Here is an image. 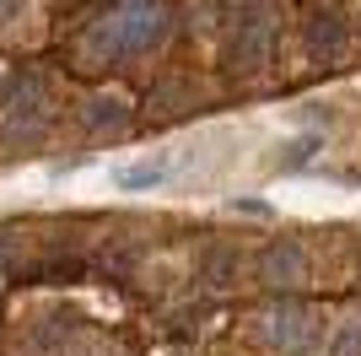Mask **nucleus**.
<instances>
[{"mask_svg":"<svg viewBox=\"0 0 361 356\" xmlns=\"http://www.w3.org/2000/svg\"><path fill=\"white\" fill-rule=\"evenodd\" d=\"M75 329H81V313H44L38 324L27 329V356H65L75 340Z\"/></svg>","mask_w":361,"mask_h":356,"instance_id":"7","label":"nucleus"},{"mask_svg":"<svg viewBox=\"0 0 361 356\" xmlns=\"http://www.w3.org/2000/svg\"><path fill=\"white\" fill-rule=\"evenodd\" d=\"M97 356H119V351H97Z\"/></svg>","mask_w":361,"mask_h":356,"instance_id":"15","label":"nucleus"},{"mask_svg":"<svg viewBox=\"0 0 361 356\" xmlns=\"http://www.w3.org/2000/svg\"><path fill=\"white\" fill-rule=\"evenodd\" d=\"M167 28H173V11H167V6L130 0V6H114V11L92 16V28L75 38V54H81V65H114V59H124V54H140V49L162 44Z\"/></svg>","mask_w":361,"mask_h":356,"instance_id":"1","label":"nucleus"},{"mask_svg":"<svg viewBox=\"0 0 361 356\" xmlns=\"http://www.w3.org/2000/svg\"><path fill=\"white\" fill-rule=\"evenodd\" d=\"M254 329L270 351L302 356V351H313V340H318V308H307L297 297H281V302H264L254 313Z\"/></svg>","mask_w":361,"mask_h":356,"instance_id":"3","label":"nucleus"},{"mask_svg":"<svg viewBox=\"0 0 361 356\" xmlns=\"http://www.w3.org/2000/svg\"><path fill=\"white\" fill-rule=\"evenodd\" d=\"M75 275H81V259H44L27 270V281H75Z\"/></svg>","mask_w":361,"mask_h":356,"instance_id":"12","label":"nucleus"},{"mask_svg":"<svg viewBox=\"0 0 361 356\" xmlns=\"http://www.w3.org/2000/svg\"><path fill=\"white\" fill-rule=\"evenodd\" d=\"M200 270H205V281H211V286H226L232 275H238V254H232V249H205Z\"/></svg>","mask_w":361,"mask_h":356,"instance_id":"10","label":"nucleus"},{"mask_svg":"<svg viewBox=\"0 0 361 356\" xmlns=\"http://www.w3.org/2000/svg\"><path fill=\"white\" fill-rule=\"evenodd\" d=\"M81 124H87L92 135H119L124 124H130V103H124V97H92L87 108H81Z\"/></svg>","mask_w":361,"mask_h":356,"instance_id":"8","label":"nucleus"},{"mask_svg":"<svg viewBox=\"0 0 361 356\" xmlns=\"http://www.w3.org/2000/svg\"><path fill=\"white\" fill-rule=\"evenodd\" d=\"M0 124L6 141H38L49 130V81L32 65H16L0 81Z\"/></svg>","mask_w":361,"mask_h":356,"instance_id":"2","label":"nucleus"},{"mask_svg":"<svg viewBox=\"0 0 361 356\" xmlns=\"http://www.w3.org/2000/svg\"><path fill=\"white\" fill-rule=\"evenodd\" d=\"M313 151H318V135H297V141L281 151V167H302L307 157H313Z\"/></svg>","mask_w":361,"mask_h":356,"instance_id":"13","label":"nucleus"},{"mask_svg":"<svg viewBox=\"0 0 361 356\" xmlns=\"http://www.w3.org/2000/svg\"><path fill=\"white\" fill-rule=\"evenodd\" d=\"M329 356H361V313H345L329 340Z\"/></svg>","mask_w":361,"mask_h":356,"instance_id":"11","label":"nucleus"},{"mask_svg":"<svg viewBox=\"0 0 361 356\" xmlns=\"http://www.w3.org/2000/svg\"><path fill=\"white\" fill-rule=\"evenodd\" d=\"M167 157H146V162H130V167H119L114 173V184L119 189H157V184H167Z\"/></svg>","mask_w":361,"mask_h":356,"instance_id":"9","label":"nucleus"},{"mask_svg":"<svg viewBox=\"0 0 361 356\" xmlns=\"http://www.w3.org/2000/svg\"><path fill=\"white\" fill-rule=\"evenodd\" d=\"M302 44H307V54L324 59V65H340V59L350 54V16L345 11H313L307 22H302Z\"/></svg>","mask_w":361,"mask_h":356,"instance_id":"6","label":"nucleus"},{"mask_svg":"<svg viewBox=\"0 0 361 356\" xmlns=\"http://www.w3.org/2000/svg\"><path fill=\"white\" fill-rule=\"evenodd\" d=\"M270 49H275V16L264 6H248L238 11L232 22V38H226V71L232 76H254L270 65Z\"/></svg>","mask_w":361,"mask_h":356,"instance_id":"4","label":"nucleus"},{"mask_svg":"<svg viewBox=\"0 0 361 356\" xmlns=\"http://www.w3.org/2000/svg\"><path fill=\"white\" fill-rule=\"evenodd\" d=\"M11 265H16V237H11V232H0V275H6Z\"/></svg>","mask_w":361,"mask_h":356,"instance_id":"14","label":"nucleus"},{"mask_svg":"<svg viewBox=\"0 0 361 356\" xmlns=\"http://www.w3.org/2000/svg\"><path fill=\"white\" fill-rule=\"evenodd\" d=\"M259 281L264 286H275V292H291V286H302L307 281V249H302L297 237H275V243H264V249H259Z\"/></svg>","mask_w":361,"mask_h":356,"instance_id":"5","label":"nucleus"}]
</instances>
